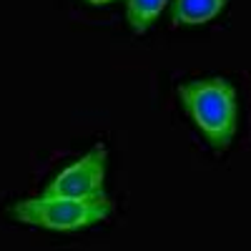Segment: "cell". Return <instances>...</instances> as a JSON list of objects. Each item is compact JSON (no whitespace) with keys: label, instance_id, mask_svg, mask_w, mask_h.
<instances>
[{"label":"cell","instance_id":"1","mask_svg":"<svg viewBox=\"0 0 251 251\" xmlns=\"http://www.w3.org/2000/svg\"><path fill=\"white\" fill-rule=\"evenodd\" d=\"M178 98L183 111L191 116L196 128L216 151H226L236 136L239 103L231 80L221 75L199 78L178 86Z\"/></svg>","mask_w":251,"mask_h":251},{"label":"cell","instance_id":"2","mask_svg":"<svg viewBox=\"0 0 251 251\" xmlns=\"http://www.w3.org/2000/svg\"><path fill=\"white\" fill-rule=\"evenodd\" d=\"M111 211L113 203L106 194L96 199H68V196L43 194L35 199L15 201L10 206V214L15 221L48 228V231H78V228L106 221Z\"/></svg>","mask_w":251,"mask_h":251},{"label":"cell","instance_id":"3","mask_svg":"<svg viewBox=\"0 0 251 251\" xmlns=\"http://www.w3.org/2000/svg\"><path fill=\"white\" fill-rule=\"evenodd\" d=\"M106 169H108V151L103 143L73 161L71 166L60 169L43 188L46 196H68V199H96L106 194Z\"/></svg>","mask_w":251,"mask_h":251},{"label":"cell","instance_id":"4","mask_svg":"<svg viewBox=\"0 0 251 251\" xmlns=\"http://www.w3.org/2000/svg\"><path fill=\"white\" fill-rule=\"evenodd\" d=\"M228 0H171V20L176 25H203L214 20Z\"/></svg>","mask_w":251,"mask_h":251},{"label":"cell","instance_id":"5","mask_svg":"<svg viewBox=\"0 0 251 251\" xmlns=\"http://www.w3.org/2000/svg\"><path fill=\"white\" fill-rule=\"evenodd\" d=\"M169 0H126V20L133 33H146L158 15L163 13Z\"/></svg>","mask_w":251,"mask_h":251},{"label":"cell","instance_id":"6","mask_svg":"<svg viewBox=\"0 0 251 251\" xmlns=\"http://www.w3.org/2000/svg\"><path fill=\"white\" fill-rule=\"evenodd\" d=\"M91 5H108V3H116V0H86Z\"/></svg>","mask_w":251,"mask_h":251}]
</instances>
